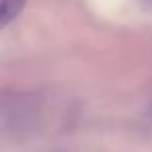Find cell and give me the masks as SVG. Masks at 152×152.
I'll list each match as a JSON object with an SVG mask.
<instances>
[{"mask_svg": "<svg viewBox=\"0 0 152 152\" xmlns=\"http://www.w3.org/2000/svg\"><path fill=\"white\" fill-rule=\"evenodd\" d=\"M27 0H0V25L7 27L13 19L19 17Z\"/></svg>", "mask_w": 152, "mask_h": 152, "instance_id": "1", "label": "cell"}, {"mask_svg": "<svg viewBox=\"0 0 152 152\" xmlns=\"http://www.w3.org/2000/svg\"><path fill=\"white\" fill-rule=\"evenodd\" d=\"M144 2H148V4H152V0H144Z\"/></svg>", "mask_w": 152, "mask_h": 152, "instance_id": "2", "label": "cell"}]
</instances>
